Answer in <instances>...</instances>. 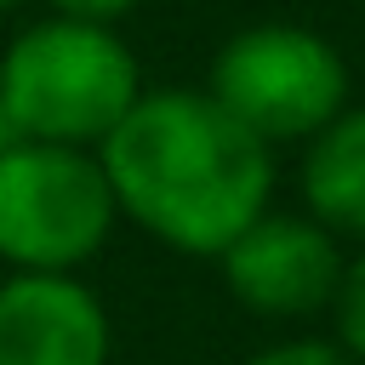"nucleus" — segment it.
Returning <instances> with one entry per match:
<instances>
[{
	"instance_id": "nucleus-11",
	"label": "nucleus",
	"mask_w": 365,
	"mask_h": 365,
	"mask_svg": "<svg viewBox=\"0 0 365 365\" xmlns=\"http://www.w3.org/2000/svg\"><path fill=\"white\" fill-rule=\"evenodd\" d=\"M11 6H17V0H0V11H11Z\"/></svg>"
},
{
	"instance_id": "nucleus-8",
	"label": "nucleus",
	"mask_w": 365,
	"mask_h": 365,
	"mask_svg": "<svg viewBox=\"0 0 365 365\" xmlns=\"http://www.w3.org/2000/svg\"><path fill=\"white\" fill-rule=\"evenodd\" d=\"M331 319H336V348L365 365V245L342 257L336 291H331Z\"/></svg>"
},
{
	"instance_id": "nucleus-7",
	"label": "nucleus",
	"mask_w": 365,
	"mask_h": 365,
	"mask_svg": "<svg viewBox=\"0 0 365 365\" xmlns=\"http://www.w3.org/2000/svg\"><path fill=\"white\" fill-rule=\"evenodd\" d=\"M302 205L331 234L365 240V103H342L302 154Z\"/></svg>"
},
{
	"instance_id": "nucleus-10",
	"label": "nucleus",
	"mask_w": 365,
	"mask_h": 365,
	"mask_svg": "<svg viewBox=\"0 0 365 365\" xmlns=\"http://www.w3.org/2000/svg\"><path fill=\"white\" fill-rule=\"evenodd\" d=\"M57 17H80V23H120L125 11H137V0H46Z\"/></svg>"
},
{
	"instance_id": "nucleus-6",
	"label": "nucleus",
	"mask_w": 365,
	"mask_h": 365,
	"mask_svg": "<svg viewBox=\"0 0 365 365\" xmlns=\"http://www.w3.org/2000/svg\"><path fill=\"white\" fill-rule=\"evenodd\" d=\"M108 314L80 274L11 268L0 285V365H108Z\"/></svg>"
},
{
	"instance_id": "nucleus-4",
	"label": "nucleus",
	"mask_w": 365,
	"mask_h": 365,
	"mask_svg": "<svg viewBox=\"0 0 365 365\" xmlns=\"http://www.w3.org/2000/svg\"><path fill=\"white\" fill-rule=\"evenodd\" d=\"M205 91L268 148L308 143L348 103V63L302 23H245L217 46Z\"/></svg>"
},
{
	"instance_id": "nucleus-5",
	"label": "nucleus",
	"mask_w": 365,
	"mask_h": 365,
	"mask_svg": "<svg viewBox=\"0 0 365 365\" xmlns=\"http://www.w3.org/2000/svg\"><path fill=\"white\" fill-rule=\"evenodd\" d=\"M222 279L228 297L262 319H308L331 308L336 274H342V251L336 234L314 217H291V211H257L222 251Z\"/></svg>"
},
{
	"instance_id": "nucleus-3",
	"label": "nucleus",
	"mask_w": 365,
	"mask_h": 365,
	"mask_svg": "<svg viewBox=\"0 0 365 365\" xmlns=\"http://www.w3.org/2000/svg\"><path fill=\"white\" fill-rule=\"evenodd\" d=\"M120 211L103 177L97 148L74 143H34L17 137L0 148V262L34 274H74L86 268Z\"/></svg>"
},
{
	"instance_id": "nucleus-1",
	"label": "nucleus",
	"mask_w": 365,
	"mask_h": 365,
	"mask_svg": "<svg viewBox=\"0 0 365 365\" xmlns=\"http://www.w3.org/2000/svg\"><path fill=\"white\" fill-rule=\"evenodd\" d=\"M97 160L114 211L188 257H217L274 205V148L211 91H137Z\"/></svg>"
},
{
	"instance_id": "nucleus-9",
	"label": "nucleus",
	"mask_w": 365,
	"mask_h": 365,
	"mask_svg": "<svg viewBox=\"0 0 365 365\" xmlns=\"http://www.w3.org/2000/svg\"><path fill=\"white\" fill-rule=\"evenodd\" d=\"M245 365H359L354 354H342L336 342H314V336H297V342H274V348H262L257 359H245Z\"/></svg>"
},
{
	"instance_id": "nucleus-2",
	"label": "nucleus",
	"mask_w": 365,
	"mask_h": 365,
	"mask_svg": "<svg viewBox=\"0 0 365 365\" xmlns=\"http://www.w3.org/2000/svg\"><path fill=\"white\" fill-rule=\"evenodd\" d=\"M143 68L114 23L46 17L29 23L0 57V108L17 137L97 148L114 120L137 103Z\"/></svg>"
}]
</instances>
